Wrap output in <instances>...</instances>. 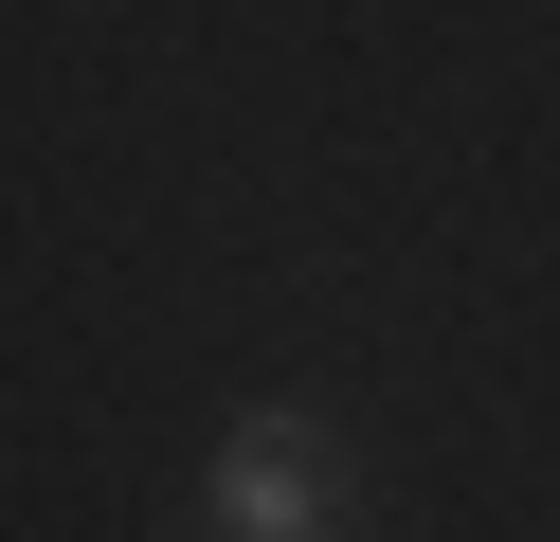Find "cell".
I'll use <instances>...</instances> for the list:
<instances>
[{
    "instance_id": "cell-1",
    "label": "cell",
    "mask_w": 560,
    "mask_h": 542,
    "mask_svg": "<svg viewBox=\"0 0 560 542\" xmlns=\"http://www.w3.org/2000/svg\"><path fill=\"white\" fill-rule=\"evenodd\" d=\"M326 524H343L326 434H307V416H235V452H218V542H326Z\"/></svg>"
}]
</instances>
